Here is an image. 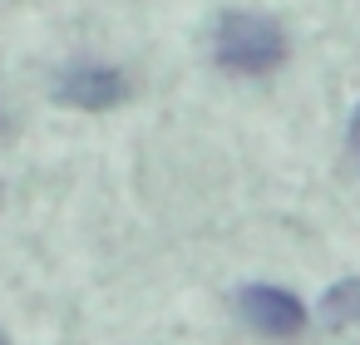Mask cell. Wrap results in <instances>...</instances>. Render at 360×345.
<instances>
[{
  "instance_id": "obj_1",
  "label": "cell",
  "mask_w": 360,
  "mask_h": 345,
  "mask_svg": "<svg viewBox=\"0 0 360 345\" xmlns=\"http://www.w3.org/2000/svg\"><path fill=\"white\" fill-rule=\"evenodd\" d=\"M212 65L222 74L262 79L286 65V30L262 11H222L212 25Z\"/></svg>"
},
{
  "instance_id": "obj_2",
  "label": "cell",
  "mask_w": 360,
  "mask_h": 345,
  "mask_svg": "<svg viewBox=\"0 0 360 345\" xmlns=\"http://www.w3.org/2000/svg\"><path fill=\"white\" fill-rule=\"evenodd\" d=\"M237 315L247 320V330H257L262 340H296L306 330V306L301 296L281 291V286H266V281H252L237 291Z\"/></svg>"
},
{
  "instance_id": "obj_3",
  "label": "cell",
  "mask_w": 360,
  "mask_h": 345,
  "mask_svg": "<svg viewBox=\"0 0 360 345\" xmlns=\"http://www.w3.org/2000/svg\"><path fill=\"white\" fill-rule=\"evenodd\" d=\"M124 99H129V79L114 65H70L55 79V104H65V109L104 114V109H114Z\"/></svg>"
},
{
  "instance_id": "obj_4",
  "label": "cell",
  "mask_w": 360,
  "mask_h": 345,
  "mask_svg": "<svg viewBox=\"0 0 360 345\" xmlns=\"http://www.w3.org/2000/svg\"><path fill=\"white\" fill-rule=\"evenodd\" d=\"M321 325L345 335V330H360V276H345L326 291L321 301Z\"/></svg>"
},
{
  "instance_id": "obj_5",
  "label": "cell",
  "mask_w": 360,
  "mask_h": 345,
  "mask_svg": "<svg viewBox=\"0 0 360 345\" xmlns=\"http://www.w3.org/2000/svg\"><path fill=\"white\" fill-rule=\"evenodd\" d=\"M350 153H355V168H360V104L350 114Z\"/></svg>"
},
{
  "instance_id": "obj_6",
  "label": "cell",
  "mask_w": 360,
  "mask_h": 345,
  "mask_svg": "<svg viewBox=\"0 0 360 345\" xmlns=\"http://www.w3.org/2000/svg\"><path fill=\"white\" fill-rule=\"evenodd\" d=\"M0 345H11V340H6V330H0Z\"/></svg>"
}]
</instances>
